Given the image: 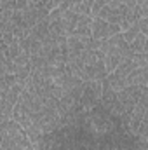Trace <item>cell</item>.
<instances>
[{
  "label": "cell",
  "instance_id": "6",
  "mask_svg": "<svg viewBox=\"0 0 148 150\" xmlns=\"http://www.w3.org/2000/svg\"><path fill=\"white\" fill-rule=\"evenodd\" d=\"M103 63H105V70H106V74H111V72L122 63V58L117 56V54H106V56L103 58Z\"/></svg>",
  "mask_w": 148,
  "mask_h": 150
},
{
  "label": "cell",
  "instance_id": "1",
  "mask_svg": "<svg viewBox=\"0 0 148 150\" xmlns=\"http://www.w3.org/2000/svg\"><path fill=\"white\" fill-rule=\"evenodd\" d=\"M115 33H122L118 25L106 23V21L101 19V18H92V23H91V37L92 38H96V40H105V38L111 37V35H115Z\"/></svg>",
  "mask_w": 148,
  "mask_h": 150
},
{
  "label": "cell",
  "instance_id": "4",
  "mask_svg": "<svg viewBox=\"0 0 148 150\" xmlns=\"http://www.w3.org/2000/svg\"><path fill=\"white\" fill-rule=\"evenodd\" d=\"M30 35H33L40 42H45L47 40V37H49V21H47V18L42 19V21H38L37 25L30 30Z\"/></svg>",
  "mask_w": 148,
  "mask_h": 150
},
{
  "label": "cell",
  "instance_id": "5",
  "mask_svg": "<svg viewBox=\"0 0 148 150\" xmlns=\"http://www.w3.org/2000/svg\"><path fill=\"white\" fill-rule=\"evenodd\" d=\"M129 49L132 52H145L148 54V44H147V35L145 33H138V37L132 42H129Z\"/></svg>",
  "mask_w": 148,
  "mask_h": 150
},
{
  "label": "cell",
  "instance_id": "2",
  "mask_svg": "<svg viewBox=\"0 0 148 150\" xmlns=\"http://www.w3.org/2000/svg\"><path fill=\"white\" fill-rule=\"evenodd\" d=\"M84 74H85V79H87V80H98V82L105 80L106 75H108L106 70H105L103 59H98V61L92 63V65H85V67H84Z\"/></svg>",
  "mask_w": 148,
  "mask_h": 150
},
{
  "label": "cell",
  "instance_id": "7",
  "mask_svg": "<svg viewBox=\"0 0 148 150\" xmlns=\"http://www.w3.org/2000/svg\"><path fill=\"white\" fill-rule=\"evenodd\" d=\"M138 33H141V32H140V28H138V21H136V23H134V25H131L125 32H122V38L129 44V42H132L134 38L138 37Z\"/></svg>",
  "mask_w": 148,
  "mask_h": 150
},
{
  "label": "cell",
  "instance_id": "9",
  "mask_svg": "<svg viewBox=\"0 0 148 150\" xmlns=\"http://www.w3.org/2000/svg\"><path fill=\"white\" fill-rule=\"evenodd\" d=\"M138 28H140L141 33L148 35V18H140L138 19Z\"/></svg>",
  "mask_w": 148,
  "mask_h": 150
},
{
  "label": "cell",
  "instance_id": "3",
  "mask_svg": "<svg viewBox=\"0 0 148 150\" xmlns=\"http://www.w3.org/2000/svg\"><path fill=\"white\" fill-rule=\"evenodd\" d=\"M61 25H63V28H65V33L66 35H70L72 32L75 30V26H77V21H78V14H75L72 9H66L65 12H63V16H61Z\"/></svg>",
  "mask_w": 148,
  "mask_h": 150
},
{
  "label": "cell",
  "instance_id": "8",
  "mask_svg": "<svg viewBox=\"0 0 148 150\" xmlns=\"http://www.w3.org/2000/svg\"><path fill=\"white\" fill-rule=\"evenodd\" d=\"M108 2H110V0H94L92 5H91V18H96V16L99 14V11H101Z\"/></svg>",
  "mask_w": 148,
  "mask_h": 150
}]
</instances>
